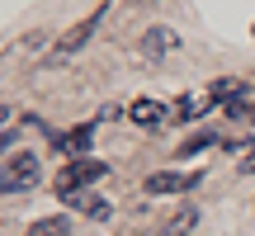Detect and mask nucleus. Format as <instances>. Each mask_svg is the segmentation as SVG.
<instances>
[{
    "label": "nucleus",
    "mask_w": 255,
    "mask_h": 236,
    "mask_svg": "<svg viewBox=\"0 0 255 236\" xmlns=\"http://www.w3.org/2000/svg\"><path fill=\"white\" fill-rule=\"evenodd\" d=\"M24 236H71V218H66V213L38 218V222H28V232H24Z\"/></svg>",
    "instance_id": "nucleus-10"
},
{
    "label": "nucleus",
    "mask_w": 255,
    "mask_h": 236,
    "mask_svg": "<svg viewBox=\"0 0 255 236\" xmlns=\"http://www.w3.org/2000/svg\"><path fill=\"white\" fill-rule=\"evenodd\" d=\"M104 175H109V165H104V161H90V156H85V161H76V165H66V170L57 175V199H66V194H81L85 184L104 180Z\"/></svg>",
    "instance_id": "nucleus-3"
},
{
    "label": "nucleus",
    "mask_w": 255,
    "mask_h": 236,
    "mask_svg": "<svg viewBox=\"0 0 255 236\" xmlns=\"http://www.w3.org/2000/svg\"><path fill=\"white\" fill-rule=\"evenodd\" d=\"M203 109H213V104H208V95H199V100H184V104H180V118L189 123V118H199Z\"/></svg>",
    "instance_id": "nucleus-13"
},
{
    "label": "nucleus",
    "mask_w": 255,
    "mask_h": 236,
    "mask_svg": "<svg viewBox=\"0 0 255 236\" xmlns=\"http://www.w3.org/2000/svg\"><path fill=\"white\" fill-rule=\"evenodd\" d=\"M246 90H251L246 81H237V76H222V81H213V85H208V104H213V109H218V104L227 109V104L237 100V95H246Z\"/></svg>",
    "instance_id": "nucleus-9"
},
{
    "label": "nucleus",
    "mask_w": 255,
    "mask_h": 236,
    "mask_svg": "<svg viewBox=\"0 0 255 236\" xmlns=\"http://www.w3.org/2000/svg\"><path fill=\"white\" fill-rule=\"evenodd\" d=\"M194 222H199V213L184 203V208H180V213H175V218L161 227V236H189V232H194Z\"/></svg>",
    "instance_id": "nucleus-11"
},
{
    "label": "nucleus",
    "mask_w": 255,
    "mask_h": 236,
    "mask_svg": "<svg viewBox=\"0 0 255 236\" xmlns=\"http://www.w3.org/2000/svg\"><path fill=\"white\" fill-rule=\"evenodd\" d=\"M199 184V175H180V170H156L146 175V194H184Z\"/></svg>",
    "instance_id": "nucleus-5"
},
{
    "label": "nucleus",
    "mask_w": 255,
    "mask_h": 236,
    "mask_svg": "<svg viewBox=\"0 0 255 236\" xmlns=\"http://www.w3.org/2000/svg\"><path fill=\"white\" fill-rule=\"evenodd\" d=\"M43 180V161L33 151H14L0 161V194H24Z\"/></svg>",
    "instance_id": "nucleus-1"
},
{
    "label": "nucleus",
    "mask_w": 255,
    "mask_h": 236,
    "mask_svg": "<svg viewBox=\"0 0 255 236\" xmlns=\"http://www.w3.org/2000/svg\"><path fill=\"white\" fill-rule=\"evenodd\" d=\"M95 127L100 123H81V127H71V132H52V146L57 151H90V142H95Z\"/></svg>",
    "instance_id": "nucleus-7"
},
{
    "label": "nucleus",
    "mask_w": 255,
    "mask_h": 236,
    "mask_svg": "<svg viewBox=\"0 0 255 236\" xmlns=\"http://www.w3.org/2000/svg\"><path fill=\"white\" fill-rule=\"evenodd\" d=\"M62 203L81 208L85 218H95V222H109V218H114V203H109V199H100V194H85V189H81V194H66Z\"/></svg>",
    "instance_id": "nucleus-6"
},
{
    "label": "nucleus",
    "mask_w": 255,
    "mask_h": 236,
    "mask_svg": "<svg viewBox=\"0 0 255 236\" xmlns=\"http://www.w3.org/2000/svg\"><path fill=\"white\" fill-rule=\"evenodd\" d=\"M137 52H142V62L161 66L170 52H180V33H175V28H165V24H156V28H146V33L137 38Z\"/></svg>",
    "instance_id": "nucleus-4"
},
{
    "label": "nucleus",
    "mask_w": 255,
    "mask_h": 236,
    "mask_svg": "<svg viewBox=\"0 0 255 236\" xmlns=\"http://www.w3.org/2000/svg\"><path fill=\"white\" fill-rule=\"evenodd\" d=\"M9 146H14V127H5V132H0V161H5Z\"/></svg>",
    "instance_id": "nucleus-14"
},
{
    "label": "nucleus",
    "mask_w": 255,
    "mask_h": 236,
    "mask_svg": "<svg viewBox=\"0 0 255 236\" xmlns=\"http://www.w3.org/2000/svg\"><path fill=\"white\" fill-rule=\"evenodd\" d=\"M128 118H132L137 127H161L165 123V104L161 100H132L128 104Z\"/></svg>",
    "instance_id": "nucleus-8"
},
{
    "label": "nucleus",
    "mask_w": 255,
    "mask_h": 236,
    "mask_svg": "<svg viewBox=\"0 0 255 236\" xmlns=\"http://www.w3.org/2000/svg\"><path fill=\"white\" fill-rule=\"evenodd\" d=\"M213 142H218V137H213V132H199V137H189V142L180 146V161H189V156H199L203 146H213Z\"/></svg>",
    "instance_id": "nucleus-12"
},
{
    "label": "nucleus",
    "mask_w": 255,
    "mask_h": 236,
    "mask_svg": "<svg viewBox=\"0 0 255 236\" xmlns=\"http://www.w3.org/2000/svg\"><path fill=\"white\" fill-rule=\"evenodd\" d=\"M5 118H9V109H0V123H5ZM0 132H5V127H0Z\"/></svg>",
    "instance_id": "nucleus-15"
},
{
    "label": "nucleus",
    "mask_w": 255,
    "mask_h": 236,
    "mask_svg": "<svg viewBox=\"0 0 255 236\" xmlns=\"http://www.w3.org/2000/svg\"><path fill=\"white\" fill-rule=\"evenodd\" d=\"M104 14H109V5L90 9V14H85L81 24H71V28L62 33V38H57V47H52V57H47V62H66V57H76V52H81V47H85V43L95 38V28L104 24Z\"/></svg>",
    "instance_id": "nucleus-2"
}]
</instances>
